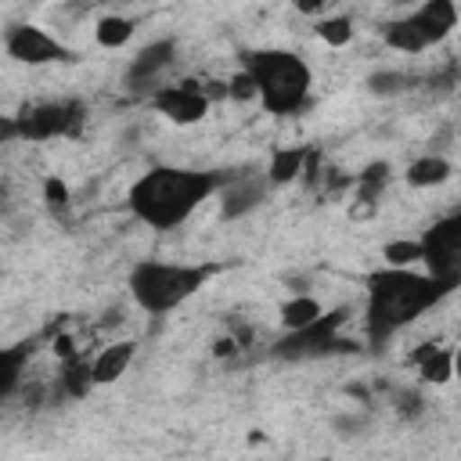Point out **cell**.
Returning a JSON list of instances; mask_svg holds the SVG:
<instances>
[{
  "label": "cell",
  "mask_w": 461,
  "mask_h": 461,
  "mask_svg": "<svg viewBox=\"0 0 461 461\" xmlns=\"http://www.w3.org/2000/svg\"><path fill=\"white\" fill-rule=\"evenodd\" d=\"M223 187V176L209 169L184 166H155L130 184L126 205L151 230H176L194 216L202 202H209Z\"/></svg>",
  "instance_id": "1"
},
{
  "label": "cell",
  "mask_w": 461,
  "mask_h": 461,
  "mask_svg": "<svg viewBox=\"0 0 461 461\" xmlns=\"http://www.w3.org/2000/svg\"><path fill=\"white\" fill-rule=\"evenodd\" d=\"M454 285H443L436 277H429L425 270H396V267H382L367 277V339L371 346H385L400 328H407L411 321H418L425 310H432Z\"/></svg>",
  "instance_id": "2"
},
{
  "label": "cell",
  "mask_w": 461,
  "mask_h": 461,
  "mask_svg": "<svg viewBox=\"0 0 461 461\" xmlns=\"http://www.w3.org/2000/svg\"><path fill=\"white\" fill-rule=\"evenodd\" d=\"M241 72L249 76L256 101L267 115H295L313 90V68L303 54L285 47H256L241 54Z\"/></svg>",
  "instance_id": "3"
},
{
  "label": "cell",
  "mask_w": 461,
  "mask_h": 461,
  "mask_svg": "<svg viewBox=\"0 0 461 461\" xmlns=\"http://www.w3.org/2000/svg\"><path fill=\"white\" fill-rule=\"evenodd\" d=\"M212 277V267L209 263H169V259H140L133 270H130V295L133 303L151 313V317H162V313H173L180 310L187 299H194Z\"/></svg>",
  "instance_id": "4"
},
{
  "label": "cell",
  "mask_w": 461,
  "mask_h": 461,
  "mask_svg": "<svg viewBox=\"0 0 461 461\" xmlns=\"http://www.w3.org/2000/svg\"><path fill=\"white\" fill-rule=\"evenodd\" d=\"M454 25H457V7L450 0H425L411 14L385 25V47L400 54H421L439 40H447Z\"/></svg>",
  "instance_id": "5"
},
{
  "label": "cell",
  "mask_w": 461,
  "mask_h": 461,
  "mask_svg": "<svg viewBox=\"0 0 461 461\" xmlns=\"http://www.w3.org/2000/svg\"><path fill=\"white\" fill-rule=\"evenodd\" d=\"M86 119V108L79 101H36L25 104L11 122L14 137L22 140H54V137H76Z\"/></svg>",
  "instance_id": "6"
},
{
  "label": "cell",
  "mask_w": 461,
  "mask_h": 461,
  "mask_svg": "<svg viewBox=\"0 0 461 461\" xmlns=\"http://www.w3.org/2000/svg\"><path fill=\"white\" fill-rule=\"evenodd\" d=\"M421 263L425 274L443 281V285H457V270H461V216H447L439 223H432L421 238Z\"/></svg>",
  "instance_id": "7"
},
{
  "label": "cell",
  "mask_w": 461,
  "mask_h": 461,
  "mask_svg": "<svg viewBox=\"0 0 461 461\" xmlns=\"http://www.w3.org/2000/svg\"><path fill=\"white\" fill-rule=\"evenodd\" d=\"M4 50L11 61L18 65H58V61H68L72 50L43 25H32V22H14L4 29Z\"/></svg>",
  "instance_id": "8"
},
{
  "label": "cell",
  "mask_w": 461,
  "mask_h": 461,
  "mask_svg": "<svg viewBox=\"0 0 461 461\" xmlns=\"http://www.w3.org/2000/svg\"><path fill=\"white\" fill-rule=\"evenodd\" d=\"M151 108L158 115H166L169 122H176V126H191V122H202L205 119L209 94L198 90V83H162L151 94Z\"/></svg>",
  "instance_id": "9"
},
{
  "label": "cell",
  "mask_w": 461,
  "mask_h": 461,
  "mask_svg": "<svg viewBox=\"0 0 461 461\" xmlns=\"http://www.w3.org/2000/svg\"><path fill=\"white\" fill-rule=\"evenodd\" d=\"M173 61H176V43L173 40H151V43H144L137 54H133V61H130V68H126V86L130 90H158V79L173 68Z\"/></svg>",
  "instance_id": "10"
},
{
  "label": "cell",
  "mask_w": 461,
  "mask_h": 461,
  "mask_svg": "<svg viewBox=\"0 0 461 461\" xmlns=\"http://www.w3.org/2000/svg\"><path fill=\"white\" fill-rule=\"evenodd\" d=\"M267 191H270V184H267L263 173H245V176L223 180V187L216 191V198H220V216H223V220H241V216H249L252 209H259V202L267 198Z\"/></svg>",
  "instance_id": "11"
},
{
  "label": "cell",
  "mask_w": 461,
  "mask_h": 461,
  "mask_svg": "<svg viewBox=\"0 0 461 461\" xmlns=\"http://www.w3.org/2000/svg\"><path fill=\"white\" fill-rule=\"evenodd\" d=\"M133 357H137V342H130V339L101 346L97 357L86 364V367H90V382H94V385H112V382H119V378L130 371Z\"/></svg>",
  "instance_id": "12"
},
{
  "label": "cell",
  "mask_w": 461,
  "mask_h": 461,
  "mask_svg": "<svg viewBox=\"0 0 461 461\" xmlns=\"http://www.w3.org/2000/svg\"><path fill=\"white\" fill-rule=\"evenodd\" d=\"M450 176H454V166H450V158H443L439 151H429V155L414 158V162L403 169V180H407L411 187H418V191L439 187V184H447Z\"/></svg>",
  "instance_id": "13"
},
{
  "label": "cell",
  "mask_w": 461,
  "mask_h": 461,
  "mask_svg": "<svg viewBox=\"0 0 461 461\" xmlns=\"http://www.w3.org/2000/svg\"><path fill=\"white\" fill-rule=\"evenodd\" d=\"M277 317H281V328H285L288 335H295V331H306L310 324H317V321L324 317V303L313 299V295H306V292H299V295H288V299L281 303Z\"/></svg>",
  "instance_id": "14"
},
{
  "label": "cell",
  "mask_w": 461,
  "mask_h": 461,
  "mask_svg": "<svg viewBox=\"0 0 461 461\" xmlns=\"http://www.w3.org/2000/svg\"><path fill=\"white\" fill-rule=\"evenodd\" d=\"M306 158H310L306 148H274V151H270V162H267V169H263L267 184H270V187H281V184L299 180L303 169H306Z\"/></svg>",
  "instance_id": "15"
},
{
  "label": "cell",
  "mask_w": 461,
  "mask_h": 461,
  "mask_svg": "<svg viewBox=\"0 0 461 461\" xmlns=\"http://www.w3.org/2000/svg\"><path fill=\"white\" fill-rule=\"evenodd\" d=\"M133 32H137V22L126 18V14H104V18H97V25H94V40H97L104 50H122V47L133 40Z\"/></svg>",
  "instance_id": "16"
},
{
  "label": "cell",
  "mask_w": 461,
  "mask_h": 461,
  "mask_svg": "<svg viewBox=\"0 0 461 461\" xmlns=\"http://www.w3.org/2000/svg\"><path fill=\"white\" fill-rule=\"evenodd\" d=\"M418 378L425 385H447L454 378V349L425 346L421 349V364H418Z\"/></svg>",
  "instance_id": "17"
},
{
  "label": "cell",
  "mask_w": 461,
  "mask_h": 461,
  "mask_svg": "<svg viewBox=\"0 0 461 461\" xmlns=\"http://www.w3.org/2000/svg\"><path fill=\"white\" fill-rule=\"evenodd\" d=\"M313 32H317V40L324 47H346L357 29H353V18L349 14H328V18H317Z\"/></svg>",
  "instance_id": "18"
},
{
  "label": "cell",
  "mask_w": 461,
  "mask_h": 461,
  "mask_svg": "<svg viewBox=\"0 0 461 461\" xmlns=\"http://www.w3.org/2000/svg\"><path fill=\"white\" fill-rule=\"evenodd\" d=\"M382 259H385V267L407 270V267L421 263V245H418V238H396V241H385V245H382Z\"/></svg>",
  "instance_id": "19"
},
{
  "label": "cell",
  "mask_w": 461,
  "mask_h": 461,
  "mask_svg": "<svg viewBox=\"0 0 461 461\" xmlns=\"http://www.w3.org/2000/svg\"><path fill=\"white\" fill-rule=\"evenodd\" d=\"M411 83H414V76H411V72H400V68H382V72H375V76L367 79L371 94H378V97L403 94V90H411Z\"/></svg>",
  "instance_id": "20"
},
{
  "label": "cell",
  "mask_w": 461,
  "mask_h": 461,
  "mask_svg": "<svg viewBox=\"0 0 461 461\" xmlns=\"http://www.w3.org/2000/svg\"><path fill=\"white\" fill-rule=\"evenodd\" d=\"M25 349H0V396H7L22 378Z\"/></svg>",
  "instance_id": "21"
},
{
  "label": "cell",
  "mask_w": 461,
  "mask_h": 461,
  "mask_svg": "<svg viewBox=\"0 0 461 461\" xmlns=\"http://www.w3.org/2000/svg\"><path fill=\"white\" fill-rule=\"evenodd\" d=\"M43 202H47V209H50L54 216H65V212H68V187H65V180L47 176V180H43Z\"/></svg>",
  "instance_id": "22"
},
{
  "label": "cell",
  "mask_w": 461,
  "mask_h": 461,
  "mask_svg": "<svg viewBox=\"0 0 461 461\" xmlns=\"http://www.w3.org/2000/svg\"><path fill=\"white\" fill-rule=\"evenodd\" d=\"M230 97H256V90H252V83H249L245 72H238V76L230 79Z\"/></svg>",
  "instance_id": "23"
},
{
  "label": "cell",
  "mask_w": 461,
  "mask_h": 461,
  "mask_svg": "<svg viewBox=\"0 0 461 461\" xmlns=\"http://www.w3.org/2000/svg\"><path fill=\"white\" fill-rule=\"evenodd\" d=\"M4 137H14V122H0V140Z\"/></svg>",
  "instance_id": "24"
}]
</instances>
